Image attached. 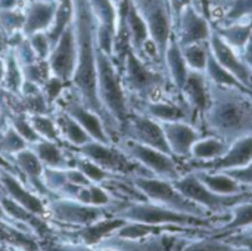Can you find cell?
<instances>
[{"label":"cell","mask_w":252,"mask_h":251,"mask_svg":"<svg viewBox=\"0 0 252 251\" xmlns=\"http://www.w3.org/2000/svg\"><path fill=\"white\" fill-rule=\"evenodd\" d=\"M77 62V43L72 21L65 27V30L58 37L56 43L52 46L50 55L47 58V67L50 75H55L65 83L71 81Z\"/></svg>","instance_id":"8fae6325"},{"label":"cell","mask_w":252,"mask_h":251,"mask_svg":"<svg viewBox=\"0 0 252 251\" xmlns=\"http://www.w3.org/2000/svg\"><path fill=\"white\" fill-rule=\"evenodd\" d=\"M0 185L6 191L9 198L13 200L16 204H19L21 207H24L34 216L44 215V206L41 200L35 194H31L30 191H27L13 175H10L9 172L3 169H0Z\"/></svg>","instance_id":"ffe728a7"},{"label":"cell","mask_w":252,"mask_h":251,"mask_svg":"<svg viewBox=\"0 0 252 251\" xmlns=\"http://www.w3.org/2000/svg\"><path fill=\"white\" fill-rule=\"evenodd\" d=\"M55 120L58 124L61 141L66 142L72 148H80L92 141V138L86 133V130L72 117H69L65 111L61 109L55 115Z\"/></svg>","instance_id":"cb8c5ba5"},{"label":"cell","mask_w":252,"mask_h":251,"mask_svg":"<svg viewBox=\"0 0 252 251\" xmlns=\"http://www.w3.org/2000/svg\"><path fill=\"white\" fill-rule=\"evenodd\" d=\"M121 78L128 101H148L177 92L162 68L145 61L131 49L124 55Z\"/></svg>","instance_id":"277c9868"},{"label":"cell","mask_w":252,"mask_h":251,"mask_svg":"<svg viewBox=\"0 0 252 251\" xmlns=\"http://www.w3.org/2000/svg\"><path fill=\"white\" fill-rule=\"evenodd\" d=\"M236 244L247 246V247L252 251V237L251 238H241V240H236Z\"/></svg>","instance_id":"816d5d0a"},{"label":"cell","mask_w":252,"mask_h":251,"mask_svg":"<svg viewBox=\"0 0 252 251\" xmlns=\"http://www.w3.org/2000/svg\"><path fill=\"white\" fill-rule=\"evenodd\" d=\"M229 146H230V143H227L226 141H223L217 136L205 135L193 143V146L190 149V157L188 160L211 161V160L221 157L229 149Z\"/></svg>","instance_id":"484cf974"},{"label":"cell","mask_w":252,"mask_h":251,"mask_svg":"<svg viewBox=\"0 0 252 251\" xmlns=\"http://www.w3.org/2000/svg\"><path fill=\"white\" fill-rule=\"evenodd\" d=\"M252 21V0H232L227 7L213 21L217 25H230Z\"/></svg>","instance_id":"83f0119b"},{"label":"cell","mask_w":252,"mask_h":251,"mask_svg":"<svg viewBox=\"0 0 252 251\" xmlns=\"http://www.w3.org/2000/svg\"><path fill=\"white\" fill-rule=\"evenodd\" d=\"M185 251H230V247H227L226 244L208 240V241H201L196 243L188 249H185Z\"/></svg>","instance_id":"f6af8a7d"},{"label":"cell","mask_w":252,"mask_h":251,"mask_svg":"<svg viewBox=\"0 0 252 251\" xmlns=\"http://www.w3.org/2000/svg\"><path fill=\"white\" fill-rule=\"evenodd\" d=\"M250 225H252V203L245 201L236 207L233 213V220L224 229L230 231V229H238V228H244Z\"/></svg>","instance_id":"ab89813d"},{"label":"cell","mask_w":252,"mask_h":251,"mask_svg":"<svg viewBox=\"0 0 252 251\" xmlns=\"http://www.w3.org/2000/svg\"><path fill=\"white\" fill-rule=\"evenodd\" d=\"M146 24L151 43L159 65L164 70V56L174 36V18L168 0H130ZM165 71V70H164Z\"/></svg>","instance_id":"5b68a950"},{"label":"cell","mask_w":252,"mask_h":251,"mask_svg":"<svg viewBox=\"0 0 252 251\" xmlns=\"http://www.w3.org/2000/svg\"><path fill=\"white\" fill-rule=\"evenodd\" d=\"M168 1H170V6H171V12H173L174 24H176V19L179 18L180 12H182L186 6L192 4V0H168Z\"/></svg>","instance_id":"c3c4849f"},{"label":"cell","mask_w":252,"mask_h":251,"mask_svg":"<svg viewBox=\"0 0 252 251\" xmlns=\"http://www.w3.org/2000/svg\"><path fill=\"white\" fill-rule=\"evenodd\" d=\"M164 70L170 78L171 86L182 93V89L185 86V81L188 78L189 74V67L186 65V61L183 58L182 53V47L179 46L177 40L173 38L168 43V47L165 50V56H164Z\"/></svg>","instance_id":"7402d4cb"},{"label":"cell","mask_w":252,"mask_h":251,"mask_svg":"<svg viewBox=\"0 0 252 251\" xmlns=\"http://www.w3.org/2000/svg\"><path fill=\"white\" fill-rule=\"evenodd\" d=\"M211 34V21L198 12L192 4L186 6L174 24V38L180 47L207 43Z\"/></svg>","instance_id":"4fadbf2b"},{"label":"cell","mask_w":252,"mask_h":251,"mask_svg":"<svg viewBox=\"0 0 252 251\" xmlns=\"http://www.w3.org/2000/svg\"><path fill=\"white\" fill-rule=\"evenodd\" d=\"M30 146L22 136L18 135V132L6 123V127L1 129L0 135V154L1 155H15L16 152L25 149Z\"/></svg>","instance_id":"836d02e7"},{"label":"cell","mask_w":252,"mask_h":251,"mask_svg":"<svg viewBox=\"0 0 252 251\" xmlns=\"http://www.w3.org/2000/svg\"><path fill=\"white\" fill-rule=\"evenodd\" d=\"M65 87V81L55 77V75H49L47 80L44 81V84L41 86V93L46 99V102L50 105H53L55 102H58L63 93V89Z\"/></svg>","instance_id":"f35d334b"},{"label":"cell","mask_w":252,"mask_h":251,"mask_svg":"<svg viewBox=\"0 0 252 251\" xmlns=\"http://www.w3.org/2000/svg\"><path fill=\"white\" fill-rule=\"evenodd\" d=\"M89 191V204L96 207H103L111 203V197L108 192H105L100 186H96V183H92L87 186Z\"/></svg>","instance_id":"b9f144b4"},{"label":"cell","mask_w":252,"mask_h":251,"mask_svg":"<svg viewBox=\"0 0 252 251\" xmlns=\"http://www.w3.org/2000/svg\"><path fill=\"white\" fill-rule=\"evenodd\" d=\"M96 93L109 136H120L121 129L131 115L128 95L124 89L121 71L112 61V56L97 50L96 59Z\"/></svg>","instance_id":"3957f363"},{"label":"cell","mask_w":252,"mask_h":251,"mask_svg":"<svg viewBox=\"0 0 252 251\" xmlns=\"http://www.w3.org/2000/svg\"><path fill=\"white\" fill-rule=\"evenodd\" d=\"M50 215L65 223L89 226L96 222H100L103 210L96 206L80 203L78 200H58L49 206Z\"/></svg>","instance_id":"e0dca14e"},{"label":"cell","mask_w":252,"mask_h":251,"mask_svg":"<svg viewBox=\"0 0 252 251\" xmlns=\"http://www.w3.org/2000/svg\"><path fill=\"white\" fill-rule=\"evenodd\" d=\"M252 161V136H247L230 143L229 149L219 158L211 161H193L189 160V167L201 172H227L241 169Z\"/></svg>","instance_id":"5bb4252c"},{"label":"cell","mask_w":252,"mask_h":251,"mask_svg":"<svg viewBox=\"0 0 252 251\" xmlns=\"http://www.w3.org/2000/svg\"><path fill=\"white\" fill-rule=\"evenodd\" d=\"M30 46L32 47L35 56L38 61H47L50 50H52V41L47 36L46 31H40V33H34L31 36L27 37Z\"/></svg>","instance_id":"8d00e7d4"},{"label":"cell","mask_w":252,"mask_h":251,"mask_svg":"<svg viewBox=\"0 0 252 251\" xmlns=\"http://www.w3.org/2000/svg\"><path fill=\"white\" fill-rule=\"evenodd\" d=\"M77 155L93 161L100 166L103 170L117 175H131V176H152L148 170L133 161L128 155H126L114 142L103 143L90 141L80 148H74Z\"/></svg>","instance_id":"52a82bcc"},{"label":"cell","mask_w":252,"mask_h":251,"mask_svg":"<svg viewBox=\"0 0 252 251\" xmlns=\"http://www.w3.org/2000/svg\"><path fill=\"white\" fill-rule=\"evenodd\" d=\"M0 206L4 212V215H9L13 219L22 220V222H30L34 216L32 213H30L28 210H25L24 207H21L19 204H16L13 200H10L7 197H0Z\"/></svg>","instance_id":"60d3db41"},{"label":"cell","mask_w":252,"mask_h":251,"mask_svg":"<svg viewBox=\"0 0 252 251\" xmlns=\"http://www.w3.org/2000/svg\"><path fill=\"white\" fill-rule=\"evenodd\" d=\"M24 84V74L22 67L18 62L15 53H10L4 61V74L1 80V86L9 90L10 93L21 95V89Z\"/></svg>","instance_id":"4dcf8cb0"},{"label":"cell","mask_w":252,"mask_h":251,"mask_svg":"<svg viewBox=\"0 0 252 251\" xmlns=\"http://www.w3.org/2000/svg\"><path fill=\"white\" fill-rule=\"evenodd\" d=\"M58 13V6L52 1H35L32 3L27 13L24 15L22 31L28 37L34 33L49 31L55 22Z\"/></svg>","instance_id":"44dd1931"},{"label":"cell","mask_w":252,"mask_h":251,"mask_svg":"<svg viewBox=\"0 0 252 251\" xmlns=\"http://www.w3.org/2000/svg\"><path fill=\"white\" fill-rule=\"evenodd\" d=\"M43 183L47 191H63V188L68 185L66 178V169H50L44 167L43 172Z\"/></svg>","instance_id":"d590c367"},{"label":"cell","mask_w":252,"mask_h":251,"mask_svg":"<svg viewBox=\"0 0 252 251\" xmlns=\"http://www.w3.org/2000/svg\"><path fill=\"white\" fill-rule=\"evenodd\" d=\"M7 124L12 126L18 132V135L25 139V142L28 145H31V143H34V142H37L40 139L37 136V133L34 132V129H32V126H31L27 115H12L7 120Z\"/></svg>","instance_id":"74e56055"},{"label":"cell","mask_w":252,"mask_h":251,"mask_svg":"<svg viewBox=\"0 0 252 251\" xmlns=\"http://www.w3.org/2000/svg\"><path fill=\"white\" fill-rule=\"evenodd\" d=\"M173 185L176 186V189L180 194H183L190 201L196 203L198 206H204V207H207L210 210H214V212L238 206L241 203L250 201L252 198L251 192H241V194H235V195L216 194L211 189H208L196 178L195 173L180 176L179 179L173 180Z\"/></svg>","instance_id":"9c48e42d"},{"label":"cell","mask_w":252,"mask_h":251,"mask_svg":"<svg viewBox=\"0 0 252 251\" xmlns=\"http://www.w3.org/2000/svg\"><path fill=\"white\" fill-rule=\"evenodd\" d=\"M66 178H68V182L75 185V186H89V185H92V182L77 167L66 169Z\"/></svg>","instance_id":"bcb514c9"},{"label":"cell","mask_w":252,"mask_h":251,"mask_svg":"<svg viewBox=\"0 0 252 251\" xmlns=\"http://www.w3.org/2000/svg\"><path fill=\"white\" fill-rule=\"evenodd\" d=\"M227 173L230 178H233L236 182L242 183V185H251L252 186V161L250 164L241 167V169H233V170H227L224 172Z\"/></svg>","instance_id":"ee69618b"},{"label":"cell","mask_w":252,"mask_h":251,"mask_svg":"<svg viewBox=\"0 0 252 251\" xmlns=\"http://www.w3.org/2000/svg\"><path fill=\"white\" fill-rule=\"evenodd\" d=\"M232 0H208V4H210V12H211V22L227 7V4L230 3Z\"/></svg>","instance_id":"7dc6e473"},{"label":"cell","mask_w":252,"mask_h":251,"mask_svg":"<svg viewBox=\"0 0 252 251\" xmlns=\"http://www.w3.org/2000/svg\"><path fill=\"white\" fill-rule=\"evenodd\" d=\"M18 1H19V0H18Z\"/></svg>","instance_id":"11a10c76"},{"label":"cell","mask_w":252,"mask_h":251,"mask_svg":"<svg viewBox=\"0 0 252 251\" xmlns=\"http://www.w3.org/2000/svg\"><path fill=\"white\" fill-rule=\"evenodd\" d=\"M208 47L217 62L227 71H230L247 89L252 92V70L244 62L241 53L223 40V37L214 30L213 24L211 34L208 38Z\"/></svg>","instance_id":"9a60e30c"},{"label":"cell","mask_w":252,"mask_h":251,"mask_svg":"<svg viewBox=\"0 0 252 251\" xmlns=\"http://www.w3.org/2000/svg\"><path fill=\"white\" fill-rule=\"evenodd\" d=\"M205 75L207 78L219 86H227V87H235V89H241V90H250L247 89L230 71H227L224 67H221L217 59L213 56L211 50L208 52V59H207V67H205ZM251 92V90H250Z\"/></svg>","instance_id":"f1b7e54d"},{"label":"cell","mask_w":252,"mask_h":251,"mask_svg":"<svg viewBox=\"0 0 252 251\" xmlns=\"http://www.w3.org/2000/svg\"><path fill=\"white\" fill-rule=\"evenodd\" d=\"M196 178L213 192L216 194H221V195H235V194H241L242 192V186L239 182H236L233 178H230L227 173L224 172H217V173H211V172H201L196 170L195 172Z\"/></svg>","instance_id":"4316f807"},{"label":"cell","mask_w":252,"mask_h":251,"mask_svg":"<svg viewBox=\"0 0 252 251\" xmlns=\"http://www.w3.org/2000/svg\"><path fill=\"white\" fill-rule=\"evenodd\" d=\"M4 216V212H3V209H1V206H0V217H3Z\"/></svg>","instance_id":"db71d44e"},{"label":"cell","mask_w":252,"mask_h":251,"mask_svg":"<svg viewBox=\"0 0 252 251\" xmlns=\"http://www.w3.org/2000/svg\"><path fill=\"white\" fill-rule=\"evenodd\" d=\"M74 167H77V169H78V170H80L92 183H100V182L109 179V176L112 175V173L103 170L100 166L94 164L93 161H90V160H87V158H83V157H80V155H77V158H75V166H74Z\"/></svg>","instance_id":"e575fe53"},{"label":"cell","mask_w":252,"mask_h":251,"mask_svg":"<svg viewBox=\"0 0 252 251\" xmlns=\"http://www.w3.org/2000/svg\"><path fill=\"white\" fill-rule=\"evenodd\" d=\"M114 143L133 161L148 170L152 176L171 182L180 178V172L173 155L162 152L157 148L139 143L128 138H118Z\"/></svg>","instance_id":"8992f818"},{"label":"cell","mask_w":252,"mask_h":251,"mask_svg":"<svg viewBox=\"0 0 252 251\" xmlns=\"http://www.w3.org/2000/svg\"><path fill=\"white\" fill-rule=\"evenodd\" d=\"M126 225L124 219H111V220H105V222H96L93 225L86 226L81 231V237L87 244H97L100 243L105 235L111 234L115 229H120L121 226Z\"/></svg>","instance_id":"1f68e13d"},{"label":"cell","mask_w":252,"mask_h":251,"mask_svg":"<svg viewBox=\"0 0 252 251\" xmlns=\"http://www.w3.org/2000/svg\"><path fill=\"white\" fill-rule=\"evenodd\" d=\"M199 129L227 143L252 136V92L210 81V105L199 118Z\"/></svg>","instance_id":"7a4b0ae2"},{"label":"cell","mask_w":252,"mask_h":251,"mask_svg":"<svg viewBox=\"0 0 252 251\" xmlns=\"http://www.w3.org/2000/svg\"><path fill=\"white\" fill-rule=\"evenodd\" d=\"M30 148L35 152V155L38 157V160L43 163L44 167L69 169V161L58 142L38 139L37 142L31 143Z\"/></svg>","instance_id":"d4e9b609"},{"label":"cell","mask_w":252,"mask_h":251,"mask_svg":"<svg viewBox=\"0 0 252 251\" xmlns=\"http://www.w3.org/2000/svg\"><path fill=\"white\" fill-rule=\"evenodd\" d=\"M71 93H72V99H68L63 104L62 111H65L69 117H72L86 130V133L92 138V141L103 142V143H112L114 141L106 130L103 118L97 112H94L93 109L86 107L77 98V95L72 92V89H71Z\"/></svg>","instance_id":"2e32d148"},{"label":"cell","mask_w":252,"mask_h":251,"mask_svg":"<svg viewBox=\"0 0 252 251\" xmlns=\"http://www.w3.org/2000/svg\"><path fill=\"white\" fill-rule=\"evenodd\" d=\"M208 41L207 43H196V44H189L182 47L183 58L186 61V65L192 71H205L207 67V59H208Z\"/></svg>","instance_id":"d6a6232c"},{"label":"cell","mask_w":252,"mask_h":251,"mask_svg":"<svg viewBox=\"0 0 252 251\" xmlns=\"http://www.w3.org/2000/svg\"><path fill=\"white\" fill-rule=\"evenodd\" d=\"M133 185L136 186L137 191L145 194L149 200L167 209L193 215V216L202 215L199 206L190 201L189 198H186L183 194H180L171 180L157 179L152 176H133Z\"/></svg>","instance_id":"ba28073f"},{"label":"cell","mask_w":252,"mask_h":251,"mask_svg":"<svg viewBox=\"0 0 252 251\" xmlns=\"http://www.w3.org/2000/svg\"><path fill=\"white\" fill-rule=\"evenodd\" d=\"M118 138H128L131 141H136L139 143L157 148L162 152L173 155L168 148L161 123L136 111H131V115L128 121L124 124V127L121 129V133Z\"/></svg>","instance_id":"7c38bea8"},{"label":"cell","mask_w":252,"mask_h":251,"mask_svg":"<svg viewBox=\"0 0 252 251\" xmlns=\"http://www.w3.org/2000/svg\"><path fill=\"white\" fill-rule=\"evenodd\" d=\"M241 56H242L244 62L252 70V34L250 40L247 41V44L244 46V49L241 50Z\"/></svg>","instance_id":"681fc988"},{"label":"cell","mask_w":252,"mask_h":251,"mask_svg":"<svg viewBox=\"0 0 252 251\" xmlns=\"http://www.w3.org/2000/svg\"><path fill=\"white\" fill-rule=\"evenodd\" d=\"M168 148L174 158L188 160L190 157V149L193 143L201 139L204 132L189 121H170L161 123Z\"/></svg>","instance_id":"ac0fdd59"},{"label":"cell","mask_w":252,"mask_h":251,"mask_svg":"<svg viewBox=\"0 0 252 251\" xmlns=\"http://www.w3.org/2000/svg\"><path fill=\"white\" fill-rule=\"evenodd\" d=\"M27 117L40 139L58 142V143L62 142L55 117H52L46 112H32V114H28Z\"/></svg>","instance_id":"f546056e"},{"label":"cell","mask_w":252,"mask_h":251,"mask_svg":"<svg viewBox=\"0 0 252 251\" xmlns=\"http://www.w3.org/2000/svg\"><path fill=\"white\" fill-rule=\"evenodd\" d=\"M72 24L77 43V62L71 78V89L103 121L105 114L96 93V59H97V19L90 0H72ZM106 126V124H105Z\"/></svg>","instance_id":"6da1fadb"},{"label":"cell","mask_w":252,"mask_h":251,"mask_svg":"<svg viewBox=\"0 0 252 251\" xmlns=\"http://www.w3.org/2000/svg\"><path fill=\"white\" fill-rule=\"evenodd\" d=\"M120 219L145 225H196L205 226L207 222L199 216L176 212L159 204H133L118 213Z\"/></svg>","instance_id":"30bf717a"},{"label":"cell","mask_w":252,"mask_h":251,"mask_svg":"<svg viewBox=\"0 0 252 251\" xmlns=\"http://www.w3.org/2000/svg\"><path fill=\"white\" fill-rule=\"evenodd\" d=\"M13 157V161L16 164V167L27 176L28 182H31V185L41 194H47V189L43 183V172H44V166L43 163L38 160V157L35 155V152L27 146L25 149L16 152Z\"/></svg>","instance_id":"603a6c76"},{"label":"cell","mask_w":252,"mask_h":251,"mask_svg":"<svg viewBox=\"0 0 252 251\" xmlns=\"http://www.w3.org/2000/svg\"><path fill=\"white\" fill-rule=\"evenodd\" d=\"M0 22L4 28L15 30L24 27V16L13 12V9L9 10H0Z\"/></svg>","instance_id":"7bdbcfd3"},{"label":"cell","mask_w":252,"mask_h":251,"mask_svg":"<svg viewBox=\"0 0 252 251\" xmlns=\"http://www.w3.org/2000/svg\"><path fill=\"white\" fill-rule=\"evenodd\" d=\"M18 0H0V10H9L16 6Z\"/></svg>","instance_id":"f907efd6"},{"label":"cell","mask_w":252,"mask_h":251,"mask_svg":"<svg viewBox=\"0 0 252 251\" xmlns=\"http://www.w3.org/2000/svg\"><path fill=\"white\" fill-rule=\"evenodd\" d=\"M3 74H4V62L0 61V84H1V80H3Z\"/></svg>","instance_id":"f5cc1de1"},{"label":"cell","mask_w":252,"mask_h":251,"mask_svg":"<svg viewBox=\"0 0 252 251\" xmlns=\"http://www.w3.org/2000/svg\"><path fill=\"white\" fill-rule=\"evenodd\" d=\"M182 96L196 115L199 127V118L210 105V80L207 78L205 72L189 70L188 78L182 89Z\"/></svg>","instance_id":"d6986e66"}]
</instances>
